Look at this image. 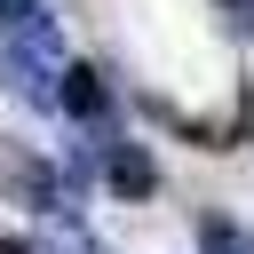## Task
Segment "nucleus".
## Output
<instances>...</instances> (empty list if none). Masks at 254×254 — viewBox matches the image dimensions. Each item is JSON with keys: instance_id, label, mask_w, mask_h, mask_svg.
<instances>
[{"instance_id": "423d86ee", "label": "nucleus", "mask_w": 254, "mask_h": 254, "mask_svg": "<svg viewBox=\"0 0 254 254\" xmlns=\"http://www.w3.org/2000/svg\"><path fill=\"white\" fill-rule=\"evenodd\" d=\"M0 254H40V246H16V238H0Z\"/></svg>"}, {"instance_id": "f257e3e1", "label": "nucleus", "mask_w": 254, "mask_h": 254, "mask_svg": "<svg viewBox=\"0 0 254 254\" xmlns=\"http://www.w3.org/2000/svg\"><path fill=\"white\" fill-rule=\"evenodd\" d=\"M0 32H8V87L24 103H56V79H64V32L48 16V0H0Z\"/></svg>"}, {"instance_id": "f03ea898", "label": "nucleus", "mask_w": 254, "mask_h": 254, "mask_svg": "<svg viewBox=\"0 0 254 254\" xmlns=\"http://www.w3.org/2000/svg\"><path fill=\"white\" fill-rule=\"evenodd\" d=\"M103 183H111L119 198H151V190H159V167H151L143 143H103Z\"/></svg>"}, {"instance_id": "20e7f679", "label": "nucleus", "mask_w": 254, "mask_h": 254, "mask_svg": "<svg viewBox=\"0 0 254 254\" xmlns=\"http://www.w3.org/2000/svg\"><path fill=\"white\" fill-rule=\"evenodd\" d=\"M198 246H206V254H254V238H246L230 214H206V222H198Z\"/></svg>"}, {"instance_id": "39448f33", "label": "nucleus", "mask_w": 254, "mask_h": 254, "mask_svg": "<svg viewBox=\"0 0 254 254\" xmlns=\"http://www.w3.org/2000/svg\"><path fill=\"white\" fill-rule=\"evenodd\" d=\"M222 8H230V24H238V32H254V0H222Z\"/></svg>"}, {"instance_id": "7ed1b4c3", "label": "nucleus", "mask_w": 254, "mask_h": 254, "mask_svg": "<svg viewBox=\"0 0 254 254\" xmlns=\"http://www.w3.org/2000/svg\"><path fill=\"white\" fill-rule=\"evenodd\" d=\"M56 103H64L71 119H87V127H95V119L111 111V87H103V71H95V64H64V79H56Z\"/></svg>"}]
</instances>
